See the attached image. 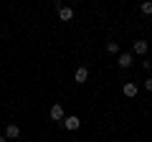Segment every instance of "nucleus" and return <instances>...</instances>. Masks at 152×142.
Here are the masks:
<instances>
[{
  "label": "nucleus",
  "instance_id": "nucleus-1",
  "mask_svg": "<svg viewBox=\"0 0 152 142\" xmlns=\"http://www.w3.org/2000/svg\"><path fill=\"white\" fill-rule=\"evenodd\" d=\"M61 122H64V127H66V130H71V132H74V130H79V127H81V119H79V117H74V114L64 117V119H61Z\"/></svg>",
  "mask_w": 152,
  "mask_h": 142
},
{
  "label": "nucleus",
  "instance_id": "nucleus-2",
  "mask_svg": "<svg viewBox=\"0 0 152 142\" xmlns=\"http://www.w3.org/2000/svg\"><path fill=\"white\" fill-rule=\"evenodd\" d=\"M48 117H51V119H53V122H61V119H64V107H61V104H53V107H51V112H48Z\"/></svg>",
  "mask_w": 152,
  "mask_h": 142
},
{
  "label": "nucleus",
  "instance_id": "nucleus-3",
  "mask_svg": "<svg viewBox=\"0 0 152 142\" xmlns=\"http://www.w3.org/2000/svg\"><path fill=\"white\" fill-rule=\"evenodd\" d=\"M132 61H134L132 53H119V56H117V66H119V69H129Z\"/></svg>",
  "mask_w": 152,
  "mask_h": 142
},
{
  "label": "nucleus",
  "instance_id": "nucleus-4",
  "mask_svg": "<svg viewBox=\"0 0 152 142\" xmlns=\"http://www.w3.org/2000/svg\"><path fill=\"white\" fill-rule=\"evenodd\" d=\"M74 79H76V84H84V81L89 79V69H86V66H79L76 74H74Z\"/></svg>",
  "mask_w": 152,
  "mask_h": 142
},
{
  "label": "nucleus",
  "instance_id": "nucleus-5",
  "mask_svg": "<svg viewBox=\"0 0 152 142\" xmlns=\"http://www.w3.org/2000/svg\"><path fill=\"white\" fill-rule=\"evenodd\" d=\"M122 91H124V97H137V91H140V89H137V84H132V81H127L124 86H122Z\"/></svg>",
  "mask_w": 152,
  "mask_h": 142
},
{
  "label": "nucleus",
  "instance_id": "nucleus-6",
  "mask_svg": "<svg viewBox=\"0 0 152 142\" xmlns=\"http://www.w3.org/2000/svg\"><path fill=\"white\" fill-rule=\"evenodd\" d=\"M5 137H8V140L20 137V127H18V124H8V127H5Z\"/></svg>",
  "mask_w": 152,
  "mask_h": 142
},
{
  "label": "nucleus",
  "instance_id": "nucleus-7",
  "mask_svg": "<svg viewBox=\"0 0 152 142\" xmlns=\"http://www.w3.org/2000/svg\"><path fill=\"white\" fill-rule=\"evenodd\" d=\"M58 18L61 20H71V18H74V10H71L69 5H61L58 8Z\"/></svg>",
  "mask_w": 152,
  "mask_h": 142
},
{
  "label": "nucleus",
  "instance_id": "nucleus-8",
  "mask_svg": "<svg viewBox=\"0 0 152 142\" xmlns=\"http://www.w3.org/2000/svg\"><path fill=\"white\" fill-rule=\"evenodd\" d=\"M134 53L147 56V41H134Z\"/></svg>",
  "mask_w": 152,
  "mask_h": 142
},
{
  "label": "nucleus",
  "instance_id": "nucleus-9",
  "mask_svg": "<svg viewBox=\"0 0 152 142\" xmlns=\"http://www.w3.org/2000/svg\"><path fill=\"white\" fill-rule=\"evenodd\" d=\"M107 53H117L119 56V43H117V41H107Z\"/></svg>",
  "mask_w": 152,
  "mask_h": 142
},
{
  "label": "nucleus",
  "instance_id": "nucleus-10",
  "mask_svg": "<svg viewBox=\"0 0 152 142\" xmlns=\"http://www.w3.org/2000/svg\"><path fill=\"white\" fill-rule=\"evenodd\" d=\"M140 10L145 13V15H152V0H145V3L140 5Z\"/></svg>",
  "mask_w": 152,
  "mask_h": 142
},
{
  "label": "nucleus",
  "instance_id": "nucleus-11",
  "mask_svg": "<svg viewBox=\"0 0 152 142\" xmlns=\"http://www.w3.org/2000/svg\"><path fill=\"white\" fill-rule=\"evenodd\" d=\"M142 69L150 71V69H152V61H150V59H145V61H142Z\"/></svg>",
  "mask_w": 152,
  "mask_h": 142
},
{
  "label": "nucleus",
  "instance_id": "nucleus-12",
  "mask_svg": "<svg viewBox=\"0 0 152 142\" xmlns=\"http://www.w3.org/2000/svg\"><path fill=\"white\" fill-rule=\"evenodd\" d=\"M145 89H147V91H152V79H147V81H145Z\"/></svg>",
  "mask_w": 152,
  "mask_h": 142
},
{
  "label": "nucleus",
  "instance_id": "nucleus-13",
  "mask_svg": "<svg viewBox=\"0 0 152 142\" xmlns=\"http://www.w3.org/2000/svg\"><path fill=\"white\" fill-rule=\"evenodd\" d=\"M0 142H5V137H3V135H0Z\"/></svg>",
  "mask_w": 152,
  "mask_h": 142
}]
</instances>
